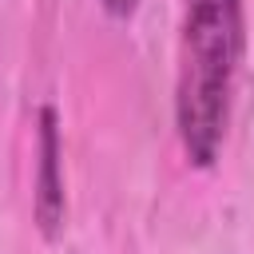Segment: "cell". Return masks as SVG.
Masks as SVG:
<instances>
[{
	"mask_svg": "<svg viewBox=\"0 0 254 254\" xmlns=\"http://www.w3.org/2000/svg\"><path fill=\"white\" fill-rule=\"evenodd\" d=\"M242 40V0H187L179 36L175 123L194 167H210L218 159Z\"/></svg>",
	"mask_w": 254,
	"mask_h": 254,
	"instance_id": "1",
	"label": "cell"
},
{
	"mask_svg": "<svg viewBox=\"0 0 254 254\" xmlns=\"http://www.w3.org/2000/svg\"><path fill=\"white\" fill-rule=\"evenodd\" d=\"M36 218L52 238L64 222V179H60V131L56 111H40V171H36Z\"/></svg>",
	"mask_w": 254,
	"mask_h": 254,
	"instance_id": "2",
	"label": "cell"
},
{
	"mask_svg": "<svg viewBox=\"0 0 254 254\" xmlns=\"http://www.w3.org/2000/svg\"><path fill=\"white\" fill-rule=\"evenodd\" d=\"M135 4H139V0H103V8H107L111 16H131Z\"/></svg>",
	"mask_w": 254,
	"mask_h": 254,
	"instance_id": "3",
	"label": "cell"
}]
</instances>
